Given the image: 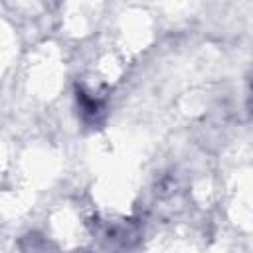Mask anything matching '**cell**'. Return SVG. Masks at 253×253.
<instances>
[{"label":"cell","mask_w":253,"mask_h":253,"mask_svg":"<svg viewBox=\"0 0 253 253\" xmlns=\"http://www.w3.org/2000/svg\"><path fill=\"white\" fill-rule=\"evenodd\" d=\"M247 107H249V113L253 115V75L249 79V95H247Z\"/></svg>","instance_id":"obj_2"},{"label":"cell","mask_w":253,"mask_h":253,"mask_svg":"<svg viewBox=\"0 0 253 253\" xmlns=\"http://www.w3.org/2000/svg\"><path fill=\"white\" fill-rule=\"evenodd\" d=\"M75 101H77V111L81 115V121L85 125L95 126L103 121L107 105L97 93H93L89 89H79L77 95H75Z\"/></svg>","instance_id":"obj_1"}]
</instances>
